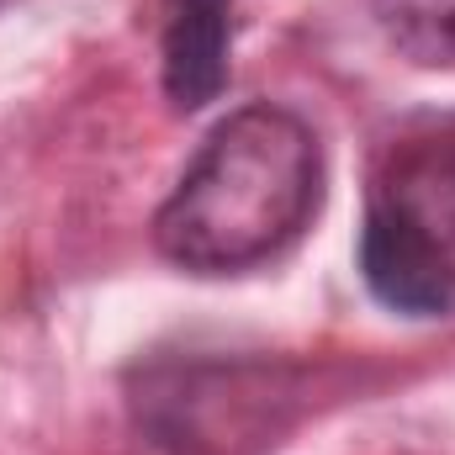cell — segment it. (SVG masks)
<instances>
[{"label":"cell","mask_w":455,"mask_h":455,"mask_svg":"<svg viewBox=\"0 0 455 455\" xmlns=\"http://www.w3.org/2000/svg\"><path fill=\"white\" fill-rule=\"evenodd\" d=\"M233 0H164V91L180 112L207 107L228 85Z\"/></svg>","instance_id":"3957f363"},{"label":"cell","mask_w":455,"mask_h":455,"mask_svg":"<svg viewBox=\"0 0 455 455\" xmlns=\"http://www.w3.org/2000/svg\"><path fill=\"white\" fill-rule=\"evenodd\" d=\"M360 275L371 297L403 318H455V249L381 186L360 228Z\"/></svg>","instance_id":"7a4b0ae2"},{"label":"cell","mask_w":455,"mask_h":455,"mask_svg":"<svg viewBox=\"0 0 455 455\" xmlns=\"http://www.w3.org/2000/svg\"><path fill=\"white\" fill-rule=\"evenodd\" d=\"M323 207V143L313 122L275 101L228 112L164 207L154 249L191 275H243L281 259Z\"/></svg>","instance_id":"6da1fadb"},{"label":"cell","mask_w":455,"mask_h":455,"mask_svg":"<svg viewBox=\"0 0 455 455\" xmlns=\"http://www.w3.org/2000/svg\"><path fill=\"white\" fill-rule=\"evenodd\" d=\"M387 43L429 69H455V0H371Z\"/></svg>","instance_id":"5b68a950"},{"label":"cell","mask_w":455,"mask_h":455,"mask_svg":"<svg viewBox=\"0 0 455 455\" xmlns=\"http://www.w3.org/2000/svg\"><path fill=\"white\" fill-rule=\"evenodd\" d=\"M376 186L392 191V196H403L455 249V116L440 122L429 138L397 143L392 164H387V175Z\"/></svg>","instance_id":"277c9868"}]
</instances>
